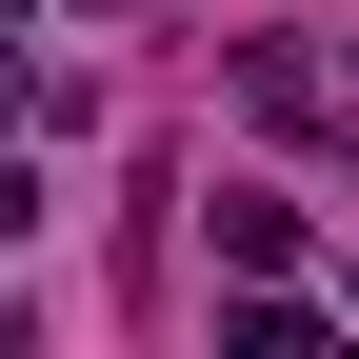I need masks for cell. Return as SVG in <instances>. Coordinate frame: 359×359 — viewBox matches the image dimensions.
<instances>
[{"label": "cell", "instance_id": "cell-3", "mask_svg": "<svg viewBox=\"0 0 359 359\" xmlns=\"http://www.w3.org/2000/svg\"><path fill=\"white\" fill-rule=\"evenodd\" d=\"M0 240H40V180H20V160H0Z\"/></svg>", "mask_w": 359, "mask_h": 359}, {"label": "cell", "instance_id": "cell-1", "mask_svg": "<svg viewBox=\"0 0 359 359\" xmlns=\"http://www.w3.org/2000/svg\"><path fill=\"white\" fill-rule=\"evenodd\" d=\"M219 359H320V299H280V280H240V299H219Z\"/></svg>", "mask_w": 359, "mask_h": 359}, {"label": "cell", "instance_id": "cell-5", "mask_svg": "<svg viewBox=\"0 0 359 359\" xmlns=\"http://www.w3.org/2000/svg\"><path fill=\"white\" fill-rule=\"evenodd\" d=\"M80 20H140V0H80Z\"/></svg>", "mask_w": 359, "mask_h": 359}, {"label": "cell", "instance_id": "cell-4", "mask_svg": "<svg viewBox=\"0 0 359 359\" xmlns=\"http://www.w3.org/2000/svg\"><path fill=\"white\" fill-rule=\"evenodd\" d=\"M20 120H40V80H20V60H0V140H20Z\"/></svg>", "mask_w": 359, "mask_h": 359}, {"label": "cell", "instance_id": "cell-2", "mask_svg": "<svg viewBox=\"0 0 359 359\" xmlns=\"http://www.w3.org/2000/svg\"><path fill=\"white\" fill-rule=\"evenodd\" d=\"M299 259V200H219V280H280Z\"/></svg>", "mask_w": 359, "mask_h": 359}]
</instances>
